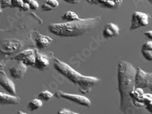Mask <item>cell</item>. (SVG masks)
Here are the masks:
<instances>
[{
  "label": "cell",
  "mask_w": 152,
  "mask_h": 114,
  "mask_svg": "<svg viewBox=\"0 0 152 114\" xmlns=\"http://www.w3.org/2000/svg\"><path fill=\"white\" fill-rule=\"evenodd\" d=\"M35 63L34 67L40 70H44L49 66L50 60L47 56L40 53L37 49H35Z\"/></svg>",
  "instance_id": "obj_9"
},
{
  "label": "cell",
  "mask_w": 152,
  "mask_h": 114,
  "mask_svg": "<svg viewBox=\"0 0 152 114\" xmlns=\"http://www.w3.org/2000/svg\"><path fill=\"white\" fill-rule=\"evenodd\" d=\"M61 18L64 20H66L67 22L79 20L80 18L79 15L72 11H68L61 15Z\"/></svg>",
  "instance_id": "obj_17"
},
{
  "label": "cell",
  "mask_w": 152,
  "mask_h": 114,
  "mask_svg": "<svg viewBox=\"0 0 152 114\" xmlns=\"http://www.w3.org/2000/svg\"><path fill=\"white\" fill-rule=\"evenodd\" d=\"M32 1V0H23V3H27V4H29V3Z\"/></svg>",
  "instance_id": "obj_31"
},
{
  "label": "cell",
  "mask_w": 152,
  "mask_h": 114,
  "mask_svg": "<svg viewBox=\"0 0 152 114\" xmlns=\"http://www.w3.org/2000/svg\"><path fill=\"white\" fill-rule=\"evenodd\" d=\"M123 0H90V4L109 9H118Z\"/></svg>",
  "instance_id": "obj_10"
},
{
  "label": "cell",
  "mask_w": 152,
  "mask_h": 114,
  "mask_svg": "<svg viewBox=\"0 0 152 114\" xmlns=\"http://www.w3.org/2000/svg\"><path fill=\"white\" fill-rule=\"evenodd\" d=\"M54 67L56 70L68 79L74 84L79 87L80 92L87 94L93 87L99 82V79L94 76H85L75 71L66 63L57 58L54 59Z\"/></svg>",
  "instance_id": "obj_2"
},
{
  "label": "cell",
  "mask_w": 152,
  "mask_h": 114,
  "mask_svg": "<svg viewBox=\"0 0 152 114\" xmlns=\"http://www.w3.org/2000/svg\"><path fill=\"white\" fill-rule=\"evenodd\" d=\"M42 10L43 11H51V10H53L54 9L53 8H52L51 7H50V6H49L46 3L42 6Z\"/></svg>",
  "instance_id": "obj_24"
},
{
  "label": "cell",
  "mask_w": 152,
  "mask_h": 114,
  "mask_svg": "<svg viewBox=\"0 0 152 114\" xmlns=\"http://www.w3.org/2000/svg\"><path fill=\"white\" fill-rule=\"evenodd\" d=\"M135 88H150L152 86V73H147L137 67L135 75Z\"/></svg>",
  "instance_id": "obj_4"
},
{
  "label": "cell",
  "mask_w": 152,
  "mask_h": 114,
  "mask_svg": "<svg viewBox=\"0 0 152 114\" xmlns=\"http://www.w3.org/2000/svg\"><path fill=\"white\" fill-rule=\"evenodd\" d=\"M57 114H68V109H63L59 110Z\"/></svg>",
  "instance_id": "obj_29"
},
{
  "label": "cell",
  "mask_w": 152,
  "mask_h": 114,
  "mask_svg": "<svg viewBox=\"0 0 152 114\" xmlns=\"http://www.w3.org/2000/svg\"><path fill=\"white\" fill-rule=\"evenodd\" d=\"M19 103H20L19 97L0 92V104L16 105Z\"/></svg>",
  "instance_id": "obj_13"
},
{
  "label": "cell",
  "mask_w": 152,
  "mask_h": 114,
  "mask_svg": "<svg viewBox=\"0 0 152 114\" xmlns=\"http://www.w3.org/2000/svg\"><path fill=\"white\" fill-rule=\"evenodd\" d=\"M43 106V102L41 99H34L31 101L28 104V108L31 111H35L40 108L42 107Z\"/></svg>",
  "instance_id": "obj_18"
},
{
  "label": "cell",
  "mask_w": 152,
  "mask_h": 114,
  "mask_svg": "<svg viewBox=\"0 0 152 114\" xmlns=\"http://www.w3.org/2000/svg\"><path fill=\"white\" fill-rule=\"evenodd\" d=\"M145 107L148 111H149L150 113H152V101L147 105H146Z\"/></svg>",
  "instance_id": "obj_28"
},
{
  "label": "cell",
  "mask_w": 152,
  "mask_h": 114,
  "mask_svg": "<svg viewBox=\"0 0 152 114\" xmlns=\"http://www.w3.org/2000/svg\"><path fill=\"white\" fill-rule=\"evenodd\" d=\"M136 68L130 62L121 61L118 66V90L121 98V106L126 99H132L129 94L135 88V75Z\"/></svg>",
  "instance_id": "obj_3"
},
{
  "label": "cell",
  "mask_w": 152,
  "mask_h": 114,
  "mask_svg": "<svg viewBox=\"0 0 152 114\" xmlns=\"http://www.w3.org/2000/svg\"><path fill=\"white\" fill-rule=\"evenodd\" d=\"M68 114H79V113L74 112H73V111H71V110L68 109Z\"/></svg>",
  "instance_id": "obj_30"
},
{
  "label": "cell",
  "mask_w": 152,
  "mask_h": 114,
  "mask_svg": "<svg viewBox=\"0 0 152 114\" xmlns=\"http://www.w3.org/2000/svg\"><path fill=\"white\" fill-rule=\"evenodd\" d=\"M144 35L148 38L149 39L152 40V31H148L144 32Z\"/></svg>",
  "instance_id": "obj_27"
},
{
  "label": "cell",
  "mask_w": 152,
  "mask_h": 114,
  "mask_svg": "<svg viewBox=\"0 0 152 114\" xmlns=\"http://www.w3.org/2000/svg\"><path fill=\"white\" fill-rule=\"evenodd\" d=\"M30 9L32 10H37L38 8L39 7V4L38 2L35 0H32V1L29 4Z\"/></svg>",
  "instance_id": "obj_23"
},
{
  "label": "cell",
  "mask_w": 152,
  "mask_h": 114,
  "mask_svg": "<svg viewBox=\"0 0 152 114\" xmlns=\"http://www.w3.org/2000/svg\"><path fill=\"white\" fill-rule=\"evenodd\" d=\"M85 1H86L88 2L89 3H90V0H85Z\"/></svg>",
  "instance_id": "obj_35"
},
{
  "label": "cell",
  "mask_w": 152,
  "mask_h": 114,
  "mask_svg": "<svg viewBox=\"0 0 152 114\" xmlns=\"http://www.w3.org/2000/svg\"><path fill=\"white\" fill-rule=\"evenodd\" d=\"M55 96L58 98H63L72 101L73 103L78 104L85 107H90L91 105V101L83 95L72 94L63 92L62 91H57L55 93Z\"/></svg>",
  "instance_id": "obj_5"
},
{
  "label": "cell",
  "mask_w": 152,
  "mask_h": 114,
  "mask_svg": "<svg viewBox=\"0 0 152 114\" xmlns=\"http://www.w3.org/2000/svg\"><path fill=\"white\" fill-rule=\"evenodd\" d=\"M148 2L152 5V0H148Z\"/></svg>",
  "instance_id": "obj_33"
},
{
  "label": "cell",
  "mask_w": 152,
  "mask_h": 114,
  "mask_svg": "<svg viewBox=\"0 0 152 114\" xmlns=\"http://www.w3.org/2000/svg\"><path fill=\"white\" fill-rule=\"evenodd\" d=\"M149 89L150 90V91H151V94H152V86L149 88Z\"/></svg>",
  "instance_id": "obj_34"
},
{
  "label": "cell",
  "mask_w": 152,
  "mask_h": 114,
  "mask_svg": "<svg viewBox=\"0 0 152 114\" xmlns=\"http://www.w3.org/2000/svg\"><path fill=\"white\" fill-rule=\"evenodd\" d=\"M65 2L69 3V4H77L79 3L80 0H63Z\"/></svg>",
  "instance_id": "obj_26"
},
{
  "label": "cell",
  "mask_w": 152,
  "mask_h": 114,
  "mask_svg": "<svg viewBox=\"0 0 152 114\" xmlns=\"http://www.w3.org/2000/svg\"><path fill=\"white\" fill-rule=\"evenodd\" d=\"M21 48L22 44L17 40H6L0 44V51L7 54L17 53Z\"/></svg>",
  "instance_id": "obj_7"
},
{
  "label": "cell",
  "mask_w": 152,
  "mask_h": 114,
  "mask_svg": "<svg viewBox=\"0 0 152 114\" xmlns=\"http://www.w3.org/2000/svg\"><path fill=\"white\" fill-rule=\"evenodd\" d=\"M53 42V40L49 36H47L40 33H37L36 34V36H35L36 46L40 49H42L48 47Z\"/></svg>",
  "instance_id": "obj_14"
},
{
  "label": "cell",
  "mask_w": 152,
  "mask_h": 114,
  "mask_svg": "<svg viewBox=\"0 0 152 114\" xmlns=\"http://www.w3.org/2000/svg\"><path fill=\"white\" fill-rule=\"evenodd\" d=\"M0 85L11 95L16 94L15 85L3 71H0Z\"/></svg>",
  "instance_id": "obj_8"
},
{
  "label": "cell",
  "mask_w": 152,
  "mask_h": 114,
  "mask_svg": "<svg viewBox=\"0 0 152 114\" xmlns=\"http://www.w3.org/2000/svg\"><path fill=\"white\" fill-rule=\"evenodd\" d=\"M54 96L53 93L48 90H44L39 94V98L42 101H48Z\"/></svg>",
  "instance_id": "obj_19"
},
{
  "label": "cell",
  "mask_w": 152,
  "mask_h": 114,
  "mask_svg": "<svg viewBox=\"0 0 152 114\" xmlns=\"http://www.w3.org/2000/svg\"><path fill=\"white\" fill-rule=\"evenodd\" d=\"M101 17L79 19L62 23H53L49 25L50 32L61 37H76L94 29L99 24Z\"/></svg>",
  "instance_id": "obj_1"
},
{
  "label": "cell",
  "mask_w": 152,
  "mask_h": 114,
  "mask_svg": "<svg viewBox=\"0 0 152 114\" xmlns=\"http://www.w3.org/2000/svg\"><path fill=\"white\" fill-rule=\"evenodd\" d=\"M34 54H35V49H28L17 54L16 56H15L14 59L20 62H22L23 60L28 58L29 57L34 55Z\"/></svg>",
  "instance_id": "obj_16"
},
{
  "label": "cell",
  "mask_w": 152,
  "mask_h": 114,
  "mask_svg": "<svg viewBox=\"0 0 152 114\" xmlns=\"http://www.w3.org/2000/svg\"><path fill=\"white\" fill-rule=\"evenodd\" d=\"M143 103L145 106L152 101V94L151 93H144L142 97Z\"/></svg>",
  "instance_id": "obj_20"
},
{
  "label": "cell",
  "mask_w": 152,
  "mask_h": 114,
  "mask_svg": "<svg viewBox=\"0 0 152 114\" xmlns=\"http://www.w3.org/2000/svg\"><path fill=\"white\" fill-rule=\"evenodd\" d=\"M17 114H27V113L24 112H23V111H21V110H19V111L17 112Z\"/></svg>",
  "instance_id": "obj_32"
},
{
  "label": "cell",
  "mask_w": 152,
  "mask_h": 114,
  "mask_svg": "<svg viewBox=\"0 0 152 114\" xmlns=\"http://www.w3.org/2000/svg\"><path fill=\"white\" fill-rule=\"evenodd\" d=\"M143 57L148 61H152V41L144 43L141 49Z\"/></svg>",
  "instance_id": "obj_15"
},
{
  "label": "cell",
  "mask_w": 152,
  "mask_h": 114,
  "mask_svg": "<svg viewBox=\"0 0 152 114\" xmlns=\"http://www.w3.org/2000/svg\"><path fill=\"white\" fill-rule=\"evenodd\" d=\"M23 4V0H11V6L12 7L20 8Z\"/></svg>",
  "instance_id": "obj_22"
},
{
  "label": "cell",
  "mask_w": 152,
  "mask_h": 114,
  "mask_svg": "<svg viewBox=\"0 0 152 114\" xmlns=\"http://www.w3.org/2000/svg\"><path fill=\"white\" fill-rule=\"evenodd\" d=\"M150 17L146 13L136 11L132 14L130 30L133 31L142 27H145L148 24Z\"/></svg>",
  "instance_id": "obj_6"
},
{
  "label": "cell",
  "mask_w": 152,
  "mask_h": 114,
  "mask_svg": "<svg viewBox=\"0 0 152 114\" xmlns=\"http://www.w3.org/2000/svg\"><path fill=\"white\" fill-rule=\"evenodd\" d=\"M20 8L23 10H24V11H28L30 9V7H29V4H27V3H23L21 6L20 7Z\"/></svg>",
  "instance_id": "obj_25"
},
{
  "label": "cell",
  "mask_w": 152,
  "mask_h": 114,
  "mask_svg": "<svg viewBox=\"0 0 152 114\" xmlns=\"http://www.w3.org/2000/svg\"><path fill=\"white\" fill-rule=\"evenodd\" d=\"M46 3L53 9L56 8L59 5V3L57 0H46Z\"/></svg>",
  "instance_id": "obj_21"
},
{
  "label": "cell",
  "mask_w": 152,
  "mask_h": 114,
  "mask_svg": "<svg viewBox=\"0 0 152 114\" xmlns=\"http://www.w3.org/2000/svg\"><path fill=\"white\" fill-rule=\"evenodd\" d=\"M27 71V66L23 62H20L15 66L9 68L10 74L12 78L14 79L21 78Z\"/></svg>",
  "instance_id": "obj_12"
},
{
  "label": "cell",
  "mask_w": 152,
  "mask_h": 114,
  "mask_svg": "<svg viewBox=\"0 0 152 114\" xmlns=\"http://www.w3.org/2000/svg\"><path fill=\"white\" fill-rule=\"evenodd\" d=\"M120 32L118 25L113 23H107L102 31V35L105 39H111L117 37Z\"/></svg>",
  "instance_id": "obj_11"
}]
</instances>
